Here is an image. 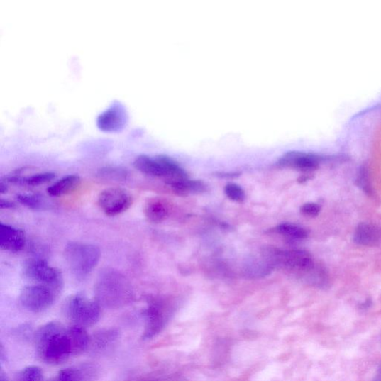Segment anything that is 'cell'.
<instances>
[{
	"instance_id": "cell-1",
	"label": "cell",
	"mask_w": 381,
	"mask_h": 381,
	"mask_svg": "<svg viewBox=\"0 0 381 381\" xmlns=\"http://www.w3.org/2000/svg\"><path fill=\"white\" fill-rule=\"evenodd\" d=\"M38 358L45 363L57 365L72 355V346L68 328L53 321L40 327L35 334Z\"/></svg>"
},
{
	"instance_id": "cell-2",
	"label": "cell",
	"mask_w": 381,
	"mask_h": 381,
	"mask_svg": "<svg viewBox=\"0 0 381 381\" xmlns=\"http://www.w3.org/2000/svg\"><path fill=\"white\" fill-rule=\"evenodd\" d=\"M95 296L100 306L116 310L133 302L134 292L130 280L123 272L114 268H105L96 281Z\"/></svg>"
},
{
	"instance_id": "cell-3",
	"label": "cell",
	"mask_w": 381,
	"mask_h": 381,
	"mask_svg": "<svg viewBox=\"0 0 381 381\" xmlns=\"http://www.w3.org/2000/svg\"><path fill=\"white\" fill-rule=\"evenodd\" d=\"M66 263L79 279H84L99 265L101 250L96 245L79 241H71L65 249Z\"/></svg>"
},
{
	"instance_id": "cell-4",
	"label": "cell",
	"mask_w": 381,
	"mask_h": 381,
	"mask_svg": "<svg viewBox=\"0 0 381 381\" xmlns=\"http://www.w3.org/2000/svg\"><path fill=\"white\" fill-rule=\"evenodd\" d=\"M265 257L271 265H280L287 269L311 274L313 281L321 279L323 270H316L314 261L310 253L304 250H281L269 248L264 250Z\"/></svg>"
},
{
	"instance_id": "cell-5",
	"label": "cell",
	"mask_w": 381,
	"mask_h": 381,
	"mask_svg": "<svg viewBox=\"0 0 381 381\" xmlns=\"http://www.w3.org/2000/svg\"><path fill=\"white\" fill-rule=\"evenodd\" d=\"M62 311L74 325L84 328L96 325L101 316L100 304L83 294L69 297L63 304Z\"/></svg>"
},
{
	"instance_id": "cell-6",
	"label": "cell",
	"mask_w": 381,
	"mask_h": 381,
	"mask_svg": "<svg viewBox=\"0 0 381 381\" xmlns=\"http://www.w3.org/2000/svg\"><path fill=\"white\" fill-rule=\"evenodd\" d=\"M25 276L38 285L49 287L57 294L64 287L62 271L51 266L42 258H30L23 267Z\"/></svg>"
},
{
	"instance_id": "cell-7",
	"label": "cell",
	"mask_w": 381,
	"mask_h": 381,
	"mask_svg": "<svg viewBox=\"0 0 381 381\" xmlns=\"http://www.w3.org/2000/svg\"><path fill=\"white\" fill-rule=\"evenodd\" d=\"M145 320L143 340L148 341L157 336L165 328L170 317L166 302L160 297L147 298V307L143 311Z\"/></svg>"
},
{
	"instance_id": "cell-8",
	"label": "cell",
	"mask_w": 381,
	"mask_h": 381,
	"mask_svg": "<svg viewBox=\"0 0 381 381\" xmlns=\"http://www.w3.org/2000/svg\"><path fill=\"white\" fill-rule=\"evenodd\" d=\"M58 294L49 287L35 285L23 288L20 294L22 307L33 313H41L50 309Z\"/></svg>"
},
{
	"instance_id": "cell-9",
	"label": "cell",
	"mask_w": 381,
	"mask_h": 381,
	"mask_svg": "<svg viewBox=\"0 0 381 381\" xmlns=\"http://www.w3.org/2000/svg\"><path fill=\"white\" fill-rule=\"evenodd\" d=\"M131 193L123 188L111 187L103 190L99 195L98 204L105 215L116 216L123 214L131 206Z\"/></svg>"
},
{
	"instance_id": "cell-10",
	"label": "cell",
	"mask_w": 381,
	"mask_h": 381,
	"mask_svg": "<svg viewBox=\"0 0 381 381\" xmlns=\"http://www.w3.org/2000/svg\"><path fill=\"white\" fill-rule=\"evenodd\" d=\"M128 121L129 114L126 106L123 103L115 101L99 115L96 125L102 132L116 133L123 131L127 127Z\"/></svg>"
},
{
	"instance_id": "cell-11",
	"label": "cell",
	"mask_w": 381,
	"mask_h": 381,
	"mask_svg": "<svg viewBox=\"0 0 381 381\" xmlns=\"http://www.w3.org/2000/svg\"><path fill=\"white\" fill-rule=\"evenodd\" d=\"M321 162V158L304 152H288L279 161L282 167H292L300 171H313L317 169Z\"/></svg>"
},
{
	"instance_id": "cell-12",
	"label": "cell",
	"mask_w": 381,
	"mask_h": 381,
	"mask_svg": "<svg viewBox=\"0 0 381 381\" xmlns=\"http://www.w3.org/2000/svg\"><path fill=\"white\" fill-rule=\"evenodd\" d=\"M26 245V236L23 231L16 227L0 223V248L2 250L18 253Z\"/></svg>"
},
{
	"instance_id": "cell-13",
	"label": "cell",
	"mask_w": 381,
	"mask_h": 381,
	"mask_svg": "<svg viewBox=\"0 0 381 381\" xmlns=\"http://www.w3.org/2000/svg\"><path fill=\"white\" fill-rule=\"evenodd\" d=\"M133 166L136 170L147 176L155 177L166 176L165 167L158 157L151 158L141 155L135 159Z\"/></svg>"
},
{
	"instance_id": "cell-14",
	"label": "cell",
	"mask_w": 381,
	"mask_h": 381,
	"mask_svg": "<svg viewBox=\"0 0 381 381\" xmlns=\"http://www.w3.org/2000/svg\"><path fill=\"white\" fill-rule=\"evenodd\" d=\"M381 239L380 228L369 223H360L354 233V241L362 246H374Z\"/></svg>"
},
{
	"instance_id": "cell-15",
	"label": "cell",
	"mask_w": 381,
	"mask_h": 381,
	"mask_svg": "<svg viewBox=\"0 0 381 381\" xmlns=\"http://www.w3.org/2000/svg\"><path fill=\"white\" fill-rule=\"evenodd\" d=\"M72 346V355H80L86 352L90 344V338L84 327L72 325L68 328Z\"/></svg>"
},
{
	"instance_id": "cell-16",
	"label": "cell",
	"mask_w": 381,
	"mask_h": 381,
	"mask_svg": "<svg viewBox=\"0 0 381 381\" xmlns=\"http://www.w3.org/2000/svg\"><path fill=\"white\" fill-rule=\"evenodd\" d=\"M80 182L81 179L79 175H69L56 181L48 189L47 192L51 197H62L77 189Z\"/></svg>"
},
{
	"instance_id": "cell-17",
	"label": "cell",
	"mask_w": 381,
	"mask_h": 381,
	"mask_svg": "<svg viewBox=\"0 0 381 381\" xmlns=\"http://www.w3.org/2000/svg\"><path fill=\"white\" fill-rule=\"evenodd\" d=\"M145 215L152 223H160L169 215V209L166 204L158 198H152L145 205Z\"/></svg>"
},
{
	"instance_id": "cell-18",
	"label": "cell",
	"mask_w": 381,
	"mask_h": 381,
	"mask_svg": "<svg viewBox=\"0 0 381 381\" xmlns=\"http://www.w3.org/2000/svg\"><path fill=\"white\" fill-rule=\"evenodd\" d=\"M167 185L180 193L197 192L201 193L206 191V185L199 180H190L186 178L167 180Z\"/></svg>"
},
{
	"instance_id": "cell-19",
	"label": "cell",
	"mask_w": 381,
	"mask_h": 381,
	"mask_svg": "<svg viewBox=\"0 0 381 381\" xmlns=\"http://www.w3.org/2000/svg\"><path fill=\"white\" fill-rule=\"evenodd\" d=\"M18 201L33 210L48 209L50 204L44 196L39 194H21L17 195Z\"/></svg>"
},
{
	"instance_id": "cell-20",
	"label": "cell",
	"mask_w": 381,
	"mask_h": 381,
	"mask_svg": "<svg viewBox=\"0 0 381 381\" xmlns=\"http://www.w3.org/2000/svg\"><path fill=\"white\" fill-rule=\"evenodd\" d=\"M279 234L296 240H302L309 236V232L306 228L293 223H285L276 228Z\"/></svg>"
},
{
	"instance_id": "cell-21",
	"label": "cell",
	"mask_w": 381,
	"mask_h": 381,
	"mask_svg": "<svg viewBox=\"0 0 381 381\" xmlns=\"http://www.w3.org/2000/svg\"><path fill=\"white\" fill-rule=\"evenodd\" d=\"M118 338V332L115 329H104L94 335V346L102 350L114 343Z\"/></svg>"
},
{
	"instance_id": "cell-22",
	"label": "cell",
	"mask_w": 381,
	"mask_h": 381,
	"mask_svg": "<svg viewBox=\"0 0 381 381\" xmlns=\"http://www.w3.org/2000/svg\"><path fill=\"white\" fill-rule=\"evenodd\" d=\"M55 177V174L53 172H43L38 173L31 177L25 178L23 180V184L29 187H39L48 184V182L53 180Z\"/></svg>"
},
{
	"instance_id": "cell-23",
	"label": "cell",
	"mask_w": 381,
	"mask_h": 381,
	"mask_svg": "<svg viewBox=\"0 0 381 381\" xmlns=\"http://www.w3.org/2000/svg\"><path fill=\"white\" fill-rule=\"evenodd\" d=\"M43 372L37 365H31L20 372L17 376L20 381H39L43 380Z\"/></svg>"
},
{
	"instance_id": "cell-24",
	"label": "cell",
	"mask_w": 381,
	"mask_h": 381,
	"mask_svg": "<svg viewBox=\"0 0 381 381\" xmlns=\"http://www.w3.org/2000/svg\"><path fill=\"white\" fill-rule=\"evenodd\" d=\"M85 373L79 368H70L60 371L57 380L60 381L83 380Z\"/></svg>"
},
{
	"instance_id": "cell-25",
	"label": "cell",
	"mask_w": 381,
	"mask_h": 381,
	"mask_svg": "<svg viewBox=\"0 0 381 381\" xmlns=\"http://www.w3.org/2000/svg\"><path fill=\"white\" fill-rule=\"evenodd\" d=\"M225 193L230 199L236 202H242L245 198V191L240 186L235 184H228L225 187Z\"/></svg>"
},
{
	"instance_id": "cell-26",
	"label": "cell",
	"mask_w": 381,
	"mask_h": 381,
	"mask_svg": "<svg viewBox=\"0 0 381 381\" xmlns=\"http://www.w3.org/2000/svg\"><path fill=\"white\" fill-rule=\"evenodd\" d=\"M99 175L111 179L121 180L126 179L127 172L125 170L120 169V167H106L99 171Z\"/></svg>"
},
{
	"instance_id": "cell-27",
	"label": "cell",
	"mask_w": 381,
	"mask_h": 381,
	"mask_svg": "<svg viewBox=\"0 0 381 381\" xmlns=\"http://www.w3.org/2000/svg\"><path fill=\"white\" fill-rule=\"evenodd\" d=\"M368 175V170L367 169V167L363 166L359 173L358 182L361 189H363L365 192L370 193L371 188L370 187Z\"/></svg>"
},
{
	"instance_id": "cell-28",
	"label": "cell",
	"mask_w": 381,
	"mask_h": 381,
	"mask_svg": "<svg viewBox=\"0 0 381 381\" xmlns=\"http://www.w3.org/2000/svg\"><path fill=\"white\" fill-rule=\"evenodd\" d=\"M321 208L314 203H309L304 204L301 208V211L303 215L309 217H316L319 214Z\"/></svg>"
},
{
	"instance_id": "cell-29",
	"label": "cell",
	"mask_w": 381,
	"mask_h": 381,
	"mask_svg": "<svg viewBox=\"0 0 381 381\" xmlns=\"http://www.w3.org/2000/svg\"><path fill=\"white\" fill-rule=\"evenodd\" d=\"M15 204L9 201H5L4 199H2L1 201H0V207H1V209H13L15 208Z\"/></svg>"
},
{
	"instance_id": "cell-30",
	"label": "cell",
	"mask_w": 381,
	"mask_h": 381,
	"mask_svg": "<svg viewBox=\"0 0 381 381\" xmlns=\"http://www.w3.org/2000/svg\"><path fill=\"white\" fill-rule=\"evenodd\" d=\"M375 380H381V363H380L379 367L377 368Z\"/></svg>"
},
{
	"instance_id": "cell-31",
	"label": "cell",
	"mask_w": 381,
	"mask_h": 381,
	"mask_svg": "<svg viewBox=\"0 0 381 381\" xmlns=\"http://www.w3.org/2000/svg\"><path fill=\"white\" fill-rule=\"evenodd\" d=\"M7 380V377L5 375L4 372L1 370V372H0V381H6Z\"/></svg>"
}]
</instances>
